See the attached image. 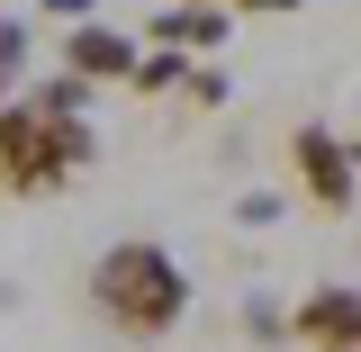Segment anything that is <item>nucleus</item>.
<instances>
[{
  "label": "nucleus",
  "instance_id": "20e7f679",
  "mask_svg": "<svg viewBox=\"0 0 361 352\" xmlns=\"http://www.w3.org/2000/svg\"><path fill=\"white\" fill-rule=\"evenodd\" d=\"M289 344L298 352H361V289L353 280H316L289 308Z\"/></svg>",
  "mask_w": 361,
  "mask_h": 352
},
{
  "label": "nucleus",
  "instance_id": "423d86ee",
  "mask_svg": "<svg viewBox=\"0 0 361 352\" xmlns=\"http://www.w3.org/2000/svg\"><path fill=\"white\" fill-rule=\"evenodd\" d=\"M226 37H235V9H190V0H172V9L145 18V45H180L190 63H217Z\"/></svg>",
  "mask_w": 361,
  "mask_h": 352
},
{
  "label": "nucleus",
  "instance_id": "f257e3e1",
  "mask_svg": "<svg viewBox=\"0 0 361 352\" xmlns=\"http://www.w3.org/2000/svg\"><path fill=\"white\" fill-rule=\"evenodd\" d=\"M82 298H90V316H99L118 344H163V334H180V316H190V271H180L172 244L118 235L109 253H90Z\"/></svg>",
  "mask_w": 361,
  "mask_h": 352
},
{
  "label": "nucleus",
  "instance_id": "f03ea898",
  "mask_svg": "<svg viewBox=\"0 0 361 352\" xmlns=\"http://www.w3.org/2000/svg\"><path fill=\"white\" fill-rule=\"evenodd\" d=\"M90 163H99V127L90 118H37L27 99L0 109V199H18V208L63 199Z\"/></svg>",
  "mask_w": 361,
  "mask_h": 352
},
{
  "label": "nucleus",
  "instance_id": "f8f14e48",
  "mask_svg": "<svg viewBox=\"0 0 361 352\" xmlns=\"http://www.w3.org/2000/svg\"><path fill=\"white\" fill-rule=\"evenodd\" d=\"M280 217V190H244V199H235V226H271Z\"/></svg>",
  "mask_w": 361,
  "mask_h": 352
},
{
  "label": "nucleus",
  "instance_id": "4468645a",
  "mask_svg": "<svg viewBox=\"0 0 361 352\" xmlns=\"http://www.w3.org/2000/svg\"><path fill=\"white\" fill-rule=\"evenodd\" d=\"M37 18H73L82 28V18H99V0H37Z\"/></svg>",
  "mask_w": 361,
  "mask_h": 352
},
{
  "label": "nucleus",
  "instance_id": "39448f33",
  "mask_svg": "<svg viewBox=\"0 0 361 352\" xmlns=\"http://www.w3.org/2000/svg\"><path fill=\"white\" fill-rule=\"evenodd\" d=\"M135 54H145V45H135L127 28H109V18H82V28H63V54H54V73H73V82H90V90H127Z\"/></svg>",
  "mask_w": 361,
  "mask_h": 352
},
{
  "label": "nucleus",
  "instance_id": "dca6fc26",
  "mask_svg": "<svg viewBox=\"0 0 361 352\" xmlns=\"http://www.w3.org/2000/svg\"><path fill=\"white\" fill-rule=\"evenodd\" d=\"M190 9H226V0H190Z\"/></svg>",
  "mask_w": 361,
  "mask_h": 352
},
{
  "label": "nucleus",
  "instance_id": "6e6552de",
  "mask_svg": "<svg viewBox=\"0 0 361 352\" xmlns=\"http://www.w3.org/2000/svg\"><path fill=\"white\" fill-rule=\"evenodd\" d=\"M18 99H27L37 118H90V99H99V90H90V82H73V73H45V82H27Z\"/></svg>",
  "mask_w": 361,
  "mask_h": 352
},
{
  "label": "nucleus",
  "instance_id": "7ed1b4c3",
  "mask_svg": "<svg viewBox=\"0 0 361 352\" xmlns=\"http://www.w3.org/2000/svg\"><path fill=\"white\" fill-rule=\"evenodd\" d=\"M289 190L307 199L316 217H353V199H361L353 145H343L334 127H316V118H298V127H289Z\"/></svg>",
  "mask_w": 361,
  "mask_h": 352
},
{
  "label": "nucleus",
  "instance_id": "ddd939ff",
  "mask_svg": "<svg viewBox=\"0 0 361 352\" xmlns=\"http://www.w3.org/2000/svg\"><path fill=\"white\" fill-rule=\"evenodd\" d=\"M226 9H235V18H298L307 0H226Z\"/></svg>",
  "mask_w": 361,
  "mask_h": 352
},
{
  "label": "nucleus",
  "instance_id": "9d476101",
  "mask_svg": "<svg viewBox=\"0 0 361 352\" xmlns=\"http://www.w3.org/2000/svg\"><path fill=\"white\" fill-rule=\"evenodd\" d=\"M235 334H244L253 352H280V344H289V308L253 289V298H244V316H235Z\"/></svg>",
  "mask_w": 361,
  "mask_h": 352
},
{
  "label": "nucleus",
  "instance_id": "0eeeda50",
  "mask_svg": "<svg viewBox=\"0 0 361 352\" xmlns=\"http://www.w3.org/2000/svg\"><path fill=\"white\" fill-rule=\"evenodd\" d=\"M180 82H190V54H180V45H145V54H135V73H127L135 99H172Z\"/></svg>",
  "mask_w": 361,
  "mask_h": 352
},
{
  "label": "nucleus",
  "instance_id": "2eb2a0df",
  "mask_svg": "<svg viewBox=\"0 0 361 352\" xmlns=\"http://www.w3.org/2000/svg\"><path fill=\"white\" fill-rule=\"evenodd\" d=\"M343 145H353V163H361V127H353V135H343Z\"/></svg>",
  "mask_w": 361,
  "mask_h": 352
},
{
  "label": "nucleus",
  "instance_id": "9b49d317",
  "mask_svg": "<svg viewBox=\"0 0 361 352\" xmlns=\"http://www.w3.org/2000/svg\"><path fill=\"white\" fill-rule=\"evenodd\" d=\"M180 99H190V109H199V118H217L226 99H235V82H226L217 63H190V82H180Z\"/></svg>",
  "mask_w": 361,
  "mask_h": 352
},
{
  "label": "nucleus",
  "instance_id": "1a4fd4ad",
  "mask_svg": "<svg viewBox=\"0 0 361 352\" xmlns=\"http://www.w3.org/2000/svg\"><path fill=\"white\" fill-rule=\"evenodd\" d=\"M27 63H37V28L27 18H0V109L27 90Z\"/></svg>",
  "mask_w": 361,
  "mask_h": 352
}]
</instances>
